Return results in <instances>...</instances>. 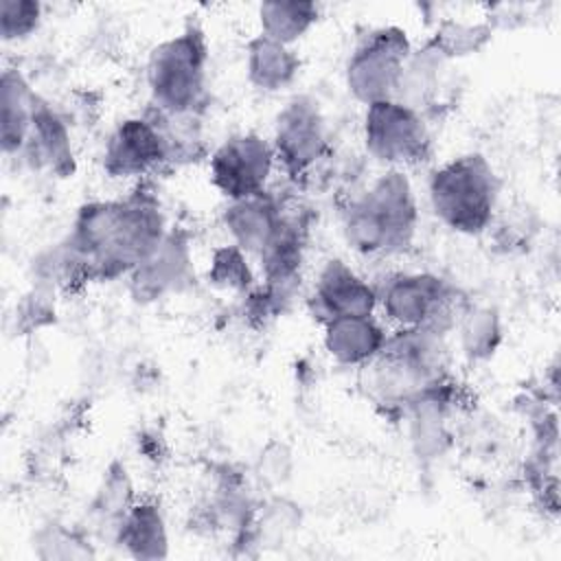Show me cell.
I'll use <instances>...</instances> for the list:
<instances>
[{"label": "cell", "mask_w": 561, "mask_h": 561, "mask_svg": "<svg viewBox=\"0 0 561 561\" xmlns=\"http://www.w3.org/2000/svg\"><path fill=\"white\" fill-rule=\"evenodd\" d=\"M320 15V7L309 0H267L259 4L261 35L291 46Z\"/></svg>", "instance_id": "obj_20"}, {"label": "cell", "mask_w": 561, "mask_h": 561, "mask_svg": "<svg viewBox=\"0 0 561 561\" xmlns=\"http://www.w3.org/2000/svg\"><path fill=\"white\" fill-rule=\"evenodd\" d=\"M169 164L167 142L149 114L121 121L105 140L103 171L110 178H140Z\"/></svg>", "instance_id": "obj_10"}, {"label": "cell", "mask_w": 561, "mask_h": 561, "mask_svg": "<svg viewBox=\"0 0 561 561\" xmlns=\"http://www.w3.org/2000/svg\"><path fill=\"white\" fill-rule=\"evenodd\" d=\"M134 502H136V493H134L131 478H129L125 465L114 460L105 469L103 480L96 489L94 500L90 502L88 513H90L96 530L103 535V528H105V535L114 541L118 524L125 517V513L131 508Z\"/></svg>", "instance_id": "obj_19"}, {"label": "cell", "mask_w": 561, "mask_h": 561, "mask_svg": "<svg viewBox=\"0 0 561 561\" xmlns=\"http://www.w3.org/2000/svg\"><path fill=\"white\" fill-rule=\"evenodd\" d=\"M42 4L35 0H0V35L4 42H18L37 31Z\"/></svg>", "instance_id": "obj_27"}, {"label": "cell", "mask_w": 561, "mask_h": 561, "mask_svg": "<svg viewBox=\"0 0 561 561\" xmlns=\"http://www.w3.org/2000/svg\"><path fill=\"white\" fill-rule=\"evenodd\" d=\"M419 208L414 188L401 169H388L342 213V232L357 254H392L414 237Z\"/></svg>", "instance_id": "obj_2"}, {"label": "cell", "mask_w": 561, "mask_h": 561, "mask_svg": "<svg viewBox=\"0 0 561 561\" xmlns=\"http://www.w3.org/2000/svg\"><path fill=\"white\" fill-rule=\"evenodd\" d=\"M53 322H55V289L37 283L15 305V331H20V335H26Z\"/></svg>", "instance_id": "obj_26"}, {"label": "cell", "mask_w": 561, "mask_h": 561, "mask_svg": "<svg viewBox=\"0 0 561 561\" xmlns=\"http://www.w3.org/2000/svg\"><path fill=\"white\" fill-rule=\"evenodd\" d=\"M274 164L267 138L256 131L234 134L210 153V182L228 202L254 197L267 191Z\"/></svg>", "instance_id": "obj_9"}, {"label": "cell", "mask_w": 561, "mask_h": 561, "mask_svg": "<svg viewBox=\"0 0 561 561\" xmlns=\"http://www.w3.org/2000/svg\"><path fill=\"white\" fill-rule=\"evenodd\" d=\"M460 351L469 362H484L502 344V320L493 307H467L458 320Z\"/></svg>", "instance_id": "obj_21"}, {"label": "cell", "mask_w": 561, "mask_h": 561, "mask_svg": "<svg viewBox=\"0 0 561 561\" xmlns=\"http://www.w3.org/2000/svg\"><path fill=\"white\" fill-rule=\"evenodd\" d=\"M37 94L18 68H4L0 79V142L7 156L22 153L31 134Z\"/></svg>", "instance_id": "obj_17"}, {"label": "cell", "mask_w": 561, "mask_h": 561, "mask_svg": "<svg viewBox=\"0 0 561 561\" xmlns=\"http://www.w3.org/2000/svg\"><path fill=\"white\" fill-rule=\"evenodd\" d=\"M427 193L443 226L460 234H480L493 221L500 180L484 156L465 153L432 173Z\"/></svg>", "instance_id": "obj_3"}, {"label": "cell", "mask_w": 561, "mask_h": 561, "mask_svg": "<svg viewBox=\"0 0 561 561\" xmlns=\"http://www.w3.org/2000/svg\"><path fill=\"white\" fill-rule=\"evenodd\" d=\"M291 471H294L291 449L280 440L267 443L254 465L256 478L270 489L285 484L291 478Z\"/></svg>", "instance_id": "obj_28"}, {"label": "cell", "mask_w": 561, "mask_h": 561, "mask_svg": "<svg viewBox=\"0 0 561 561\" xmlns=\"http://www.w3.org/2000/svg\"><path fill=\"white\" fill-rule=\"evenodd\" d=\"M22 153L33 167H46L59 178H68L77 169L68 123L44 99L35 103L31 134Z\"/></svg>", "instance_id": "obj_14"}, {"label": "cell", "mask_w": 561, "mask_h": 561, "mask_svg": "<svg viewBox=\"0 0 561 561\" xmlns=\"http://www.w3.org/2000/svg\"><path fill=\"white\" fill-rule=\"evenodd\" d=\"M208 283L228 291H250L254 287V272L248 254L234 245H219L210 254Z\"/></svg>", "instance_id": "obj_24"}, {"label": "cell", "mask_w": 561, "mask_h": 561, "mask_svg": "<svg viewBox=\"0 0 561 561\" xmlns=\"http://www.w3.org/2000/svg\"><path fill=\"white\" fill-rule=\"evenodd\" d=\"M33 548L39 559H90V557H94L90 537L85 533L68 528L64 524L42 526L35 533Z\"/></svg>", "instance_id": "obj_25"}, {"label": "cell", "mask_w": 561, "mask_h": 561, "mask_svg": "<svg viewBox=\"0 0 561 561\" xmlns=\"http://www.w3.org/2000/svg\"><path fill=\"white\" fill-rule=\"evenodd\" d=\"M375 309V285L364 280L340 259H331L322 265L311 294V311L322 324L335 318L373 316Z\"/></svg>", "instance_id": "obj_12"}, {"label": "cell", "mask_w": 561, "mask_h": 561, "mask_svg": "<svg viewBox=\"0 0 561 561\" xmlns=\"http://www.w3.org/2000/svg\"><path fill=\"white\" fill-rule=\"evenodd\" d=\"M208 44L197 24L160 42L147 61L151 105L169 114L199 112L206 103Z\"/></svg>", "instance_id": "obj_4"}, {"label": "cell", "mask_w": 561, "mask_h": 561, "mask_svg": "<svg viewBox=\"0 0 561 561\" xmlns=\"http://www.w3.org/2000/svg\"><path fill=\"white\" fill-rule=\"evenodd\" d=\"M167 234L158 195L138 184L123 199L83 204L64 241L42 252L37 270L55 289L66 291L129 276Z\"/></svg>", "instance_id": "obj_1"}, {"label": "cell", "mask_w": 561, "mask_h": 561, "mask_svg": "<svg viewBox=\"0 0 561 561\" xmlns=\"http://www.w3.org/2000/svg\"><path fill=\"white\" fill-rule=\"evenodd\" d=\"M412 53L410 37L399 26L368 31L348 55L344 81L355 101L370 105L394 99L403 66Z\"/></svg>", "instance_id": "obj_6"}, {"label": "cell", "mask_w": 561, "mask_h": 561, "mask_svg": "<svg viewBox=\"0 0 561 561\" xmlns=\"http://www.w3.org/2000/svg\"><path fill=\"white\" fill-rule=\"evenodd\" d=\"M270 142L285 175L291 180L307 178L329 151L327 123L318 101L309 94L289 99L276 114Z\"/></svg>", "instance_id": "obj_8"}, {"label": "cell", "mask_w": 561, "mask_h": 561, "mask_svg": "<svg viewBox=\"0 0 561 561\" xmlns=\"http://www.w3.org/2000/svg\"><path fill=\"white\" fill-rule=\"evenodd\" d=\"M362 134L366 151L390 169L425 162L432 153L425 116L394 99L366 105Z\"/></svg>", "instance_id": "obj_7"}, {"label": "cell", "mask_w": 561, "mask_h": 561, "mask_svg": "<svg viewBox=\"0 0 561 561\" xmlns=\"http://www.w3.org/2000/svg\"><path fill=\"white\" fill-rule=\"evenodd\" d=\"M386 329L375 316H348L324 322V348L342 366H366L373 362L383 344Z\"/></svg>", "instance_id": "obj_15"}, {"label": "cell", "mask_w": 561, "mask_h": 561, "mask_svg": "<svg viewBox=\"0 0 561 561\" xmlns=\"http://www.w3.org/2000/svg\"><path fill=\"white\" fill-rule=\"evenodd\" d=\"M300 70V57L287 44L265 35H254L245 46L248 81L263 92H280L294 83Z\"/></svg>", "instance_id": "obj_18"}, {"label": "cell", "mask_w": 561, "mask_h": 561, "mask_svg": "<svg viewBox=\"0 0 561 561\" xmlns=\"http://www.w3.org/2000/svg\"><path fill=\"white\" fill-rule=\"evenodd\" d=\"M377 289V307L397 329H430L447 333L469 307L460 291L430 272H399Z\"/></svg>", "instance_id": "obj_5"}, {"label": "cell", "mask_w": 561, "mask_h": 561, "mask_svg": "<svg viewBox=\"0 0 561 561\" xmlns=\"http://www.w3.org/2000/svg\"><path fill=\"white\" fill-rule=\"evenodd\" d=\"M114 543L134 559H164L169 554V530L160 504L156 500H136L121 519Z\"/></svg>", "instance_id": "obj_16"}, {"label": "cell", "mask_w": 561, "mask_h": 561, "mask_svg": "<svg viewBox=\"0 0 561 561\" xmlns=\"http://www.w3.org/2000/svg\"><path fill=\"white\" fill-rule=\"evenodd\" d=\"M129 294L138 302H153L178 294L193 280V254L182 230H167L162 241L129 272Z\"/></svg>", "instance_id": "obj_11"}, {"label": "cell", "mask_w": 561, "mask_h": 561, "mask_svg": "<svg viewBox=\"0 0 561 561\" xmlns=\"http://www.w3.org/2000/svg\"><path fill=\"white\" fill-rule=\"evenodd\" d=\"M226 232L232 243L239 245L248 256H261L283 232L287 224V213L283 204L270 193L254 197L228 202L221 215Z\"/></svg>", "instance_id": "obj_13"}, {"label": "cell", "mask_w": 561, "mask_h": 561, "mask_svg": "<svg viewBox=\"0 0 561 561\" xmlns=\"http://www.w3.org/2000/svg\"><path fill=\"white\" fill-rule=\"evenodd\" d=\"M300 522H302V513L296 502L283 495L270 497L254 513L252 541L254 546H261V548L265 543L278 546L300 528Z\"/></svg>", "instance_id": "obj_23"}, {"label": "cell", "mask_w": 561, "mask_h": 561, "mask_svg": "<svg viewBox=\"0 0 561 561\" xmlns=\"http://www.w3.org/2000/svg\"><path fill=\"white\" fill-rule=\"evenodd\" d=\"M493 37V24L489 20H458V18H443L430 39V44L440 57L456 59L471 53H478L489 44Z\"/></svg>", "instance_id": "obj_22"}]
</instances>
